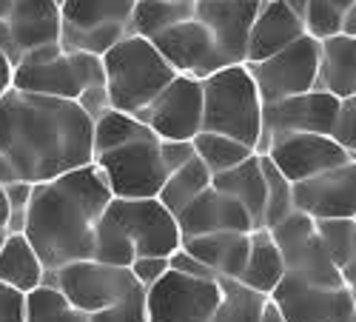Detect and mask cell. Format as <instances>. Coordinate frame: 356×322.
Here are the masks:
<instances>
[{"label": "cell", "instance_id": "obj_10", "mask_svg": "<svg viewBox=\"0 0 356 322\" xmlns=\"http://www.w3.org/2000/svg\"><path fill=\"white\" fill-rule=\"evenodd\" d=\"M95 163L103 171L111 197H120V200L157 197L168 177L160 157V137L154 134L126 143L106 154H97Z\"/></svg>", "mask_w": 356, "mask_h": 322}, {"label": "cell", "instance_id": "obj_21", "mask_svg": "<svg viewBox=\"0 0 356 322\" xmlns=\"http://www.w3.org/2000/svg\"><path fill=\"white\" fill-rule=\"evenodd\" d=\"M177 225H180L183 240L214 231H254L251 214L245 211L243 202H236L234 197L220 191L214 183L177 214Z\"/></svg>", "mask_w": 356, "mask_h": 322}, {"label": "cell", "instance_id": "obj_38", "mask_svg": "<svg viewBox=\"0 0 356 322\" xmlns=\"http://www.w3.org/2000/svg\"><path fill=\"white\" fill-rule=\"evenodd\" d=\"M305 35L314 40H328L334 35H342V9L331 0H311L305 12Z\"/></svg>", "mask_w": 356, "mask_h": 322}, {"label": "cell", "instance_id": "obj_50", "mask_svg": "<svg viewBox=\"0 0 356 322\" xmlns=\"http://www.w3.org/2000/svg\"><path fill=\"white\" fill-rule=\"evenodd\" d=\"M9 6H12V0H0V20H3V17H6Z\"/></svg>", "mask_w": 356, "mask_h": 322}, {"label": "cell", "instance_id": "obj_47", "mask_svg": "<svg viewBox=\"0 0 356 322\" xmlns=\"http://www.w3.org/2000/svg\"><path fill=\"white\" fill-rule=\"evenodd\" d=\"M342 280H345V285L353 291V294H356V254L345 262V266H342Z\"/></svg>", "mask_w": 356, "mask_h": 322}, {"label": "cell", "instance_id": "obj_6", "mask_svg": "<svg viewBox=\"0 0 356 322\" xmlns=\"http://www.w3.org/2000/svg\"><path fill=\"white\" fill-rule=\"evenodd\" d=\"M134 0H63L60 43L69 51L106 54L117 40L131 35Z\"/></svg>", "mask_w": 356, "mask_h": 322}, {"label": "cell", "instance_id": "obj_20", "mask_svg": "<svg viewBox=\"0 0 356 322\" xmlns=\"http://www.w3.org/2000/svg\"><path fill=\"white\" fill-rule=\"evenodd\" d=\"M259 0H194V17L205 23L231 63H245L251 23Z\"/></svg>", "mask_w": 356, "mask_h": 322}, {"label": "cell", "instance_id": "obj_14", "mask_svg": "<svg viewBox=\"0 0 356 322\" xmlns=\"http://www.w3.org/2000/svg\"><path fill=\"white\" fill-rule=\"evenodd\" d=\"M137 117L160 140H194L202 131V80L177 74Z\"/></svg>", "mask_w": 356, "mask_h": 322}, {"label": "cell", "instance_id": "obj_44", "mask_svg": "<svg viewBox=\"0 0 356 322\" xmlns=\"http://www.w3.org/2000/svg\"><path fill=\"white\" fill-rule=\"evenodd\" d=\"M12 77H15V63L9 61V54L0 49V97L12 89Z\"/></svg>", "mask_w": 356, "mask_h": 322}, {"label": "cell", "instance_id": "obj_34", "mask_svg": "<svg viewBox=\"0 0 356 322\" xmlns=\"http://www.w3.org/2000/svg\"><path fill=\"white\" fill-rule=\"evenodd\" d=\"M262 174H265V214L262 228H274L280 220H285L293 211V183L274 166L268 154H259Z\"/></svg>", "mask_w": 356, "mask_h": 322}, {"label": "cell", "instance_id": "obj_11", "mask_svg": "<svg viewBox=\"0 0 356 322\" xmlns=\"http://www.w3.org/2000/svg\"><path fill=\"white\" fill-rule=\"evenodd\" d=\"M46 282L57 285L86 314H95V311L114 305L137 285L131 268L108 266V262H100L95 257L72 259L60 268L46 271Z\"/></svg>", "mask_w": 356, "mask_h": 322}, {"label": "cell", "instance_id": "obj_41", "mask_svg": "<svg viewBox=\"0 0 356 322\" xmlns=\"http://www.w3.org/2000/svg\"><path fill=\"white\" fill-rule=\"evenodd\" d=\"M194 154V140H160V157L168 174L183 168Z\"/></svg>", "mask_w": 356, "mask_h": 322}, {"label": "cell", "instance_id": "obj_51", "mask_svg": "<svg viewBox=\"0 0 356 322\" xmlns=\"http://www.w3.org/2000/svg\"><path fill=\"white\" fill-rule=\"evenodd\" d=\"M331 3H334V6H339V9L345 12V9L350 6V3H356V0H331Z\"/></svg>", "mask_w": 356, "mask_h": 322}, {"label": "cell", "instance_id": "obj_28", "mask_svg": "<svg viewBox=\"0 0 356 322\" xmlns=\"http://www.w3.org/2000/svg\"><path fill=\"white\" fill-rule=\"evenodd\" d=\"M211 183H214V174L209 171V166H205V163L194 154L183 168H177V171L168 174L157 197H160L163 206L177 217L197 194H202Z\"/></svg>", "mask_w": 356, "mask_h": 322}, {"label": "cell", "instance_id": "obj_19", "mask_svg": "<svg viewBox=\"0 0 356 322\" xmlns=\"http://www.w3.org/2000/svg\"><path fill=\"white\" fill-rule=\"evenodd\" d=\"M293 209L314 220H356V160L322 171L311 180L293 183Z\"/></svg>", "mask_w": 356, "mask_h": 322}, {"label": "cell", "instance_id": "obj_17", "mask_svg": "<svg viewBox=\"0 0 356 322\" xmlns=\"http://www.w3.org/2000/svg\"><path fill=\"white\" fill-rule=\"evenodd\" d=\"M339 97L328 92H302L277 103L262 106V140L257 154H265L268 140L282 131H314V134H334L337 114H339Z\"/></svg>", "mask_w": 356, "mask_h": 322}, {"label": "cell", "instance_id": "obj_12", "mask_svg": "<svg viewBox=\"0 0 356 322\" xmlns=\"http://www.w3.org/2000/svg\"><path fill=\"white\" fill-rule=\"evenodd\" d=\"M319 40L311 35H302L300 40H293L282 51L265 57L257 63H245L262 103H277L293 95H302L316 89V74H319Z\"/></svg>", "mask_w": 356, "mask_h": 322}, {"label": "cell", "instance_id": "obj_49", "mask_svg": "<svg viewBox=\"0 0 356 322\" xmlns=\"http://www.w3.org/2000/svg\"><path fill=\"white\" fill-rule=\"evenodd\" d=\"M262 322H285V316L280 314V308L271 303V297H268V305H265V314H262Z\"/></svg>", "mask_w": 356, "mask_h": 322}, {"label": "cell", "instance_id": "obj_42", "mask_svg": "<svg viewBox=\"0 0 356 322\" xmlns=\"http://www.w3.org/2000/svg\"><path fill=\"white\" fill-rule=\"evenodd\" d=\"M0 322H26V294L0 282Z\"/></svg>", "mask_w": 356, "mask_h": 322}, {"label": "cell", "instance_id": "obj_2", "mask_svg": "<svg viewBox=\"0 0 356 322\" xmlns=\"http://www.w3.org/2000/svg\"><path fill=\"white\" fill-rule=\"evenodd\" d=\"M108 202L111 188L95 160L49 183H35L23 234L40 254L46 271L92 257L95 231Z\"/></svg>", "mask_w": 356, "mask_h": 322}, {"label": "cell", "instance_id": "obj_45", "mask_svg": "<svg viewBox=\"0 0 356 322\" xmlns=\"http://www.w3.org/2000/svg\"><path fill=\"white\" fill-rule=\"evenodd\" d=\"M9 200H6V191H3V183H0V245H3L6 234H9Z\"/></svg>", "mask_w": 356, "mask_h": 322}, {"label": "cell", "instance_id": "obj_1", "mask_svg": "<svg viewBox=\"0 0 356 322\" xmlns=\"http://www.w3.org/2000/svg\"><path fill=\"white\" fill-rule=\"evenodd\" d=\"M95 160V120L77 100L12 89L0 97V183H49Z\"/></svg>", "mask_w": 356, "mask_h": 322}, {"label": "cell", "instance_id": "obj_48", "mask_svg": "<svg viewBox=\"0 0 356 322\" xmlns=\"http://www.w3.org/2000/svg\"><path fill=\"white\" fill-rule=\"evenodd\" d=\"M308 3H311V0H285V6L296 15V17H300V20H305V12H308Z\"/></svg>", "mask_w": 356, "mask_h": 322}, {"label": "cell", "instance_id": "obj_37", "mask_svg": "<svg viewBox=\"0 0 356 322\" xmlns=\"http://www.w3.org/2000/svg\"><path fill=\"white\" fill-rule=\"evenodd\" d=\"M92 322H148V303H145V288L134 285L126 297H120L114 305L88 314Z\"/></svg>", "mask_w": 356, "mask_h": 322}, {"label": "cell", "instance_id": "obj_29", "mask_svg": "<svg viewBox=\"0 0 356 322\" xmlns=\"http://www.w3.org/2000/svg\"><path fill=\"white\" fill-rule=\"evenodd\" d=\"M188 17H194V3H186V0H134L131 35L154 40L165 29Z\"/></svg>", "mask_w": 356, "mask_h": 322}, {"label": "cell", "instance_id": "obj_39", "mask_svg": "<svg viewBox=\"0 0 356 322\" xmlns=\"http://www.w3.org/2000/svg\"><path fill=\"white\" fill-rule=\"evenodd\" d=\"M342 149L356 157V95L353 97H345L339 103V114H337V126H334V134H331Z\"/></svg>", "mask_w": 356, "mask_h": 322}, {"label": "cell", "instance_id": "obj_31", "mask_svg": "<svg viewBox=\"0 0 356 322\" xmlns=\"http://www.w3.org/2000/svg\"><path fill=\"white\" fill-rule=\"evenodd\" d=\"M26 322H92L60 288L43 282L26 294Z\"/></svg>", "mask_w": 356, "mask_h": 322}, {"label": "cell", "instance_id": "obj_52", "mask_svg": "<svg viewBox=\"0 0 356 322\" xmlns=\"http://www.w3.org/2000/svg\"><path fill=\"white\" fill-rule=\"evenodd\" d=\"M350 322H356V305H353V314H350Z\"/></svg>", "mask_w": 356, "mask_h": 322}, {"label": "cell", "instance_id": "obj_25", "mask_svg": "<svg viewBox=\"0 0 356 322\" xmlns=\"http://www.w3.org/2000/svg\"><path fill=\"white\" fill-rule=\"evenodd\" d=\"M0 282L23 291V294L46 282L43 259L23 231H9L0 245Z\"/></svg>", "mask_w": 356, "mask_h": 322}, {"label": "cell", "instance_id": "obj_27", "mask_svg": "<svg viewBox=\"0 0 356 322\" xmlns=\"http://www.w3.org/2000/svg\"><path fill=\"white\" fill-rule=\"evenodd\" d=\"M214 186L243 202L245 211L251 214L254 228H262V214H265V174L259 154H251L240 166H234L222 174H214Z\"/></svg>", "mask_w": 356, "mask_h": 322}, {"label": "cell", "instance_id": "obj_40", "mask_svg": "<svg viewBox=\"0 0 356 322\" xmlns=\"http://www.w3.org/2000/svg\"><path fill=\"white\" fill-rule=\"evenodd\" d=\"M129 268H131L137 285L152 288V285H154L171 266H168V257H134Z\"/></svg>", "mask_w": 356, "mask_h": 322}, {"label": "cell", "instance_id": "obj_4", "mask_svg": "<svg viewBox=\"0 0 356 322\" xmlns=\"http://www.w3.org/2000/svg\"><path fill=\"white\" fill-rule=\"evenodd\" d=\"M262 97L245 63H231L202 80V131H217L259 149Z\"/></svg>", "mask_w": 356, "mask_h": 322}, {"label": "cell", "instance_id": "obj_26", "mask_svg": "<svg viewBox=\"0 0 356 322\" xmlns=\"http://www.w3.org/2000/svg\"><path fill=\"white\" fill-rule=\"evenodd\" d=\"M285 259L280 245L274 243L268 228H254L251 231V251H248V262L240 274V282L259 291V294L271 297L274 288L282 282L285 277Z\"/></svg>", "mask_w": 356, "mask_h": 322}, {"label": "cell", "instance_id": "obj_33", "mask_svg": "<svg viewBox=\"0 0 356 322\" xmlns=\"http://www.w3.org/2000/svg\"><path fill=\"white\" fill-rule=\"evenodd\" d=\"M194 152L209 166L211 174H222L234 166H240L243 160H248L251 154H257L248 143L228 137V134H217V131H200L194 137Z\"/></svg>", "mask_w": 356, "mask_h": 322}, {"label": "cell", "instance_id": "obj_3", "mask_svg": "<svg viewBox=\"0 0 356 322\" xmlns=\"http://www.w3.org/2000/svg\"><path fill=\"white\" fill-rule=\"evenodd\" d=\"M108 106L140 114L177 77L160 49L140 35H126L103 54Z\"/></svg>", "mask_w": 356, "mask_h": 322}, {"label": "cell", "instance_id": "obj_53", "mask_svg": "<svg viewBox=\"0 0 356 322\" xmlns=\"http://www.w3.org/2000/svg\"><path fill=\"white\" fill-rule=\"evenodd\" d=\"M334 322H350V316H342V319H334Z\"/></svg>", "mask_w": 356, "mask_h": 322}, {"label": "cell", "instance_id": "obj_32", "mask_svg": "<svg viewBox=\"0 0 356 322\" xmlns=\"http://www.w3.org/2000/svg\"><path fill=\"white\" fill-rule=\"evenodd\" d=\"M268 297L243 285L240 280L222 277V300L214 311L211 322H262Z\"/></svg>", "mask_w": 356, "mask_h": 322}, {"label": "cell", "instance_id": "obj_43", "mask_svg": "<svg viewBox=\"0 0 356 322\" xmlns=\"http://www.w3.org/2000/svg\"><path fill=\"white\" fill-rule=\"evenodd\" d=\"M168 266H171L174 271H180V274H188V277H211V280L220 277V274H214L209 266H205L202 259H197L191 251H186L183 245L168 257Z\"/></svg>", "mask_w": 356, "mask_h": 322}, {"label": "cell", "instance_id": "obj_36", "mask_svg": "<svg viewBox=\"0 0 356 322\" xmlns=\"http://www.w3.org/2000/svg\"><path fill=\"white\" fill-rule=\"evenodd\" d=\"M353 228H356V220L350 217H331V220H316V231H319V240L325 245V251L331 254V259L342 266L350 259L353 254Z\"/></svg>", "mask_w": 356, "mask_h": 322}, {"label": "cell", "instance_id": "obj_16", "mask_svg": "<svg viewBox=\"0 0 356 322\" xmlns=\"http://www.w3.org/2000/svg\"><path fill=\"white\" fill-rule=\"evenodd\" d=\"M152 43L171 63V69L177 74H186V77L205 80V77H211L214 72L231 66V57L220 49L214 35L197 17H188L183 23L165 29V32L157 35Z\"/></svg>", "mask_w": 356, "mask_h": 322}, {"label": "cell", "instance_id": "obj_24", "mask_svg": "<svg viewBox=\"0 0 356 322\" xmlns=\"http://www.w3.org/2000/svg\"><path fill=\"white\" fill-rule=\"evenodd\" d=\"M319 74L316 89L339 100L356 95V38L334 35L319 40Z\"/></svg>", "mask_w": 356, "mask_h": 322}, {"label": "cell", "instance_id": "obj_23", "mask_svg": "<svg viewBox=\"0 0 356 322\" xmlns=\"http://www.w3.org/2000/svg\"><path fill=\"white\" fill-rule=\"evenodd\" d=\"M183 248L191 251L197 259H202L214 274L240 280L248 251H251V231H214V234H197L186 237Z\"/></svg>", "mask_w": 356, "mask_h": 322}, {"label": "cell", "instance_id": "obj_35", "mask_svg": "<svg viewBox=\"0 0 356 322\" xmlns=\"http://www.w3.org/2000/svg\"><path fill=\"white\" fill-rule=\"evenodd\" d=\"M95 259L100 262H108V266H131V259L137 257L129 234L123 231V225L117 223L111 214L103 211L100 223H97V231H95V251H92Z\"/></svg>", "mask_w": 356, "mask_h": 322}, {"label": "cell", "instance_id": "obj_22", "mask_svg": "<svg viewBox=\"0 0 356 322\" xmlns=\"http://www.w3.org/2000/svg\"><path fill=\"white\" fill-rule=\"evenodd\" d=\"M302 35H305V23L285 6V0H259V9L248 35L245 63L265 61V57L291 46L293 40H300Z\"/></svg>", "mask_w": 356, "mask_h": 322}, {"label": "cell", "instance_id": "obj_5", "mask_svg": "<svg viewBox=\"0 0 356 322\" xmlns=\"http://www.w3.org/2000/svg\"><path fill=\"white\" fill-rule=\"evenodd\" d=\"M12 86L20 92H35L60 100H80L86 92L106 89L103 57L88 51H69L60 49L54 54L23 61L15 66Z\"/></svg>", "mask_w": 356, "mask_h": 322}, {"label": "cell", "instance_id": "obj_18", "mask_svg": "<svg viewBox=\"0 0 356 322\" xmlns=\"http://www.w3.org/2000/svg\"><path fill=\"white\" fill-rule=\"evenodd\" d=\"M271 303L280 308L285 322H334L353 314L356 294L348 285L322 288L285 274L282 282L274 288Z\"/></svg>", "mask_w": 356, "mask_h": 322}, {"label": "cell", "instance_id": "obj_30", "mask_svg": "<svg viewBox=\"0 0 356 322\" xmlns=\"http://www.w3.org/2000/svg\"><path fill=\"white\" fill-rule=\"evenodd\" d=\"M140 137H152V129H148L137 114L108 106L103 114L95 117V157L106 154L111 149H120V145L134 143Z\"/></svg>", "mask_w": 356, "mask_h": 322}, {"label": "cell", "instance_id": "obj_15", "mask_svg": "<svg viewBox=\"0 0 356 322\" xmlns=\"http://www.w3.org/2000/svg\"><path fill=\"white\" fill-rule=\"evenodd\" d=\"M274 160V166L285 174L291 183H302L311 180L316 174L337 168L350 157L342 145L331 137V134H314V131H282L274 134L268 140V149H265Z\"/></svg>", "mask_w": 356, "mask_h": 322}, {"label": "cell", "instance_id": "obj_46", "mask_svg": "<svg viewBox=\"0 0 356 322\" xmlns=\"http://www.w3.org/2000/svg\"><path fill=\"white\" fill-rule=\"evenodd\" d=\"M342 35L356 38V3H350V6L342 12Z\"/></svg>", "mask_w": 356, "mask_h": 322}, {"label": "cell", "instance_id": "obj_8", "mask_svg": "<svg viewBox=\"0 0 356 322\" xmlns=\"http://www.w3.org/2000/svg\"><path fill=\"white\" fill-rule=\"evenodd\" d=\"M222 300V277H188L168 268L145 288L148 322H211Z\"/></svg>", "mask_w": 356, "mask_h": 322}, {"label": "cell", "instance_id": "obj_7", "mask_svg": "<svg viewBox=\"0 0 356 322\" xmlns=\"http://www.w3.org/2000/svg\"><path fill=\"white\" fill-rule=\"evenodd\" d=\"M268 231L282 251L285 271L291 277L305 280L311 285H322V288H342L345 285L339 266L331 259V254L325 251V245L319 240L314 217H308L300 209H293L285 220H280Z\"/></svg>", "mask_w": 356, "mask_h": 322}, {"label": "cell", "instance_id": "obj_55", "mask_svg": "<svg viewBox=\"0 0 356 322\" xmlns=\"http://www.w3.org/2000/svg\"><path fill=\"white\" fill-rule=\"evenodd\" d=\"M186 3H194V0H186Z\"/></svg>", "mask_w": 356, "mask_h": 322}, {"label": "cell", "instance_id": "obj_54", "mask_svg": "<svg viewBox=\"0 0 356 322\" xmlns=\"http://www.w3.org/2000/svg\"><path fill=\"white\" fill-rule=\"evenodd\" d=\"M54 3H57V6H63V0H54Z\"/></svg>", "mask_w": 356, "mask_h": 322}, {"label": "cell", "instance_id": "obj_9", "mask_svg": "<svg viewBox=\"0 0 356 322\" xmlns=\"http://www.w3.org/2000/svg\"><path fill=\"white\" fill-rule=\"evenodd\" d=\"M0 49L15 66L60 51V6L54 0H12L0 20Z\"/></svg>", "mask_w": 356, "mask_h": 322}, {"label": "cell", "instance_id": "obj_13", "mask_svg": "<svg viewBox=\"0 0 356 322\" xmlns=\"http://www.w3.org/2000/svg\"><path fill=\"white\" fill-rule=\"evenodd\" d=\"M106 214H111L123 225L137 257H171L183 245L177 217L163 206L160 197H137V200L111 197Z\"/></svg>", "mask_w": 356, "mask_h": 322}]
</instances>
